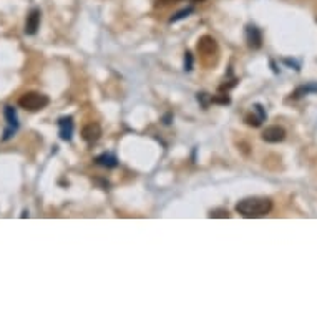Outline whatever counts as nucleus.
Returning <instances> with one entry per match:
<instances>
[{"instance_id":"nucleus-1","label":"nucleus","mask_w":317,"mask_h":317,"mask_svg":"<svg viewBox=\"0 0 317 317\" xmlns=\"http://www.w3.org/2000/svg\"><path fill=\"white\" fill-rule=\"evenodd\" d=\"M272 210V201L267 198H261V196H254V198H244L236 204V211L239 212L243 218H264L267 216Z\"/></svg>"},{"instance_id":"nucleus-2","label":"nucleus","mask_w":317,"mask_h":317,"mask_svg":"<svg viewBox=\"0 0 317 317\" xmlns=\"http://www.w3.org/2000/svg\"><path fill=\"white\" fill-rule=\"evenodd\" d=\"M48 103H50L48 96L43 93H38V91H29V93H23L18 98V106L23 108V110H29V111L43 110Z\"/></svg>"},{"instance_id":"nucleus-3","label":"nucleus","mask_w":317,"mask_h":317,"mask_svg":"<svg viewBox=\"0 0 317 317\" xmlns=\"http://www.w3.org/2000/svg\"><path fill=\"white\" fill-rule=\"evenodd\" d=\"M244 37H246V43L247 47L252 48V50H259L261 45H263V34L256 25H246V30H244Z\"/></svg>"},{"instance_id":"nucleus-4","label":"nucleus","mask_w":317,"mask_h":317,"mask_svg":"<svg viewBox=\"0 0 317 317\" xmlns=\"http://www.w3.org/2000/svg\"><path fill=\"white\" fill-rule=\"evenodd\" d=\"M198 52L204 58L216 57V55H218V43H216V40L210 37V35H204V37L199 38V42H198Z\"/></svg>"},{"instance_id":"nucleus-5","label":"nucleus","mask_w":317,"mask_h":317,"mask_svg":"<svg viewBox=\"0 0 317 317\" xmlns=\"http://www.w3.org/2000/svg\"><path fill=\"white\" fill-rule=\"evenodd\" d=\"M266 118H267V115H266V110H264V106L259 105V103H254V105H252V113L244 116V122H246L249 126L258 128V126L263 125V122Z\"/></svg>"},{"instance_id":"nucleus-6","label":"nucleus","mask_w":317,"mask_h":317,"mask_svg":"<svg viewBox=\"0 0 317 317\" xmlns=\"http://www.w3.org/2000/svg\"><path fill=\"white\" fill-rule=\"evenodd\" d=\"M286 138V130L279 125H272L267 126L266 130L263 131V140L266 143H281Z\"/></svg>"},{"instance_id":"nucleus-7","label":"nucleus","mask_w":317,"mask_h":317,"mask_svg":"<svg viewBox=\"0 0 317 317\" xmlns=\"http://www.w3.org/2000/svg\"><path fill=\"white\" fill-rule=\"evenodd\" d=\"M58 128H60V138L63 141H70L73 138V128H75V123H73V116H62L58 120Z\"/></svg>"},{"instance_id":"nucleus-8","label":"nucleus","mask_w":317,"mask_h":317,"mask_svg":"<svg viewBox=\"0 0 317 317\" xmlns=\"http://www.w3.org/2000/svg\"><path fill=\"white\" fill-rule=\"evenodd\" d=\"M102 136V126L98 123H88L82 130V138L85 140L88 144H93L100 140Z\"/></svg>"},{"instance_id":"nucleus-9","label":"nucleus","mask_w":317,"mask_h":317,"mask_svg":"<svg viewBox=\"0 0 317 317\" xmlns=\"http://www.w3.org/2000/svg\"><path fill=\"white\" fill-rule=\"evenodd\" d=\"M40 18H42V12L40 9H32L30 14L27 15L25 22V34L27 35H35L40 29Z\"/></svg>"},{"instance_id":"nucleus-10","label":"nucleus","mask_w":317,"mask_h":317,"mask_svg":"<svg viewBox=\"0 0 317 317\" xmlns=\"http://www.w3.org/2000/svg\"><path fill=\"white\" fill-rule=\"evenodd\" d=\"M3 113H5V120H7V130H5V136H3V140H9L12 133H14L15 130L18 128V118H17V113H15L14 106L7 105L5 110H3Z\"/></svg>"},{"instance_id":"nucleus-11","label":"nucleus","mask_w":317,"mask_h":317,"mask_svg":"<svg viewBox=\"0 0 317 317\" xmlns=\"http://www.w3.org/2000/svg\"><path fill=\"white\" fill-rule=\"evenodd\" d=\"M95 163L103 168H116L118 166V158L113 153H102L95 158Z\"/></svg>"},{"instance_id":"nucleus-12","label":"nucleus","mask_w":317,"mask_h":317,"mask_svg":"<svg viewBox=\"0 0 317 317\" xmlns=\"http://www.w3.org/2000/svg\"><path fill=\"white\" fill-rule=\"evenodd\" d=\"M309 93H317V85L316 83H309V85H302V87H298L292 93V98H300L304 95H309Z\"/></svg>"},{"instance_id":"nucleus-13","label":"nucleus","mask_w":317,"mask_h":317,"mask_svg":"<svg viewBox=\"0 0 317 317\" xmlns=\"http://www.w3.org/2000/svg\"><path fill=\"white\" fill-rule=\"evenodd\" d=\"M210 218H229V212L224 208H216V210H211L210 212Z\"/></svg>"},{"instance_id":"nucleus-14","label":"nucleus","mask_w":317,"mask_h":317,"mask_svg":"<svg viewBox=\"0 0 317 317\" xmlns=\"http://www.w3.org/2000/svg\"><path fill=\"white\" fill-rule=\"evenodd\" d=\"M193 12V7H188V9H184V10H181V12H178L176 15H173V17L170 18V23H175V22H178V20H181V18H184V17H188Z\"/></svg>"},{"instance_id":"nucleus-15","label":"nucleus","mask_w":317,"mask_h":317,"mask_svg":"<svg viewBox=\"0 0 317 317\" xmlns=\"http://www.w3.org/2000/svg\"><path fill=\"white\" fill-rule=\"evenodd\" d=\"M193 70V55L191 52L184 53V71H191Z\"/></svg>"},{"instance_id":"nucleus-16","label":"nucleus","mask_w":317,"mask_h":317,"mask_svg":"<svg viewBox=\"0 0 317 317\" xmlns=\"http://www.w3.org/2000/svg\"><path fill=\"white\" fill-rule=\"evenodd\" d=\"M212 103H223V105H228L231 102V98L228 95H223V96H212L211 98Z\"/></svg>"},{"instance_id":"nucleus-17","label":"nucleus","mask_w":317,"mask_h":317,"mask_svg":"<svg viewBox=\"0 0 317 317\" xmlns=\"http://www.w3.org/2000/svg\"><path fill=\"white\" fill-rule=\"evenodd\" d=\"M284 63H286V65H291V67H294V70H298V71H299V65H298V63L294 62V60H287V58H286V60H284Z\"/></svg>"},{"instance_id":"nucleus-18","label":"nucleus","mask_w":317,"mask_h":317,"mask_svg":"<svg viewBox=\"0 0 317 317\" xmlns=\"http://www.w3.org/2000/svg\"><path fill=\"white\" fill-rule=\"evenodd\" d=\"M163 3H171V2H178V0H161ZM191 2H203V0H191Z\"/></svg>"}]
</instances>
